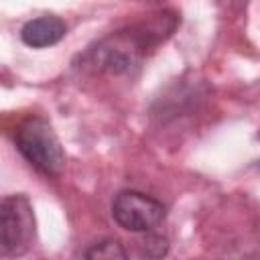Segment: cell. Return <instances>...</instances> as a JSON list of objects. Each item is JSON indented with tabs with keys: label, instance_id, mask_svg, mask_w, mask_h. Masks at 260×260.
Segmentation results:
<instances>
[{
	"label": "cell",
	"instance_id": "cell-1",
	"mask_svg": "<svg viewBox=\"0 0 260 260\" xmlns=\"http://www.w3.org/2000/svg\"><path fill=\"white\" fill-rule=\"evenodd\" d=\"M14 142L18 152L26 158V162L35 167L39 173L47 177L61 175L65 167V152L47 120L43 118L24 120L14 134Z\"/></svg>",
	"mask_w": 260,
	"mask_h": 260
},
{
	"label": "cell",
	"instance_id": "cell-2",
	"mask_svg": "<svg viewBox=\"0 0 260 260\" xmlns=\"http://www.w3.org/2000/svg\"><path fill=\"white\" fill-rule=\"evenodd\" d=\"M35 240V211L24 195L0 199V256H20Z\"/></svg>",
	"mask_w": 260,
	"mask_h": 260
},
{
	"label": "cell",
	"instance_id": "cell-3",
	"mask_svg": "<svg viewBox=\"0 0 260 260\" xmlns=\"http://www.w3.org/2000/svg\"><path fill=\"white\" fill-rule=\"evenodd\" d=\"M150 35L152 32L148 30L146 35H136V32L112 35L106 41H102L95 49H91L85 57L89 59V65H93L100 71L126 73L140 63L142 53L148 47Z\"/></svg>",
	"mask_w": 260,
	"mask_h": 260
},
{
	"label": "cell",
	"instance_id": "cell-4",
	"mask_svg": "<svg viewBox=\"0 0 260 260\" xmlns=\"http://www.w3.org/2000/svg\"><path fill=\"white\" fill-rule=\"evenodd\" d=\"M165 205L140 191H122L112 203L114 221L134 234H144L154 230L165 219Z\"/></svg>",
	"mask_w": 260,
	"mask_h": 260
},
{
	"label": "cell",
	"instance_id": "cell-5",
	"mask_svg": "<svg viewBox=\"0 0 260 260\" xmlns=\"http://www.w3.org/2000/svg\"><path fill=\"white\" fill-rule=\"evenodd\" d=\"M65 35H67V24L53 14L32 18L20 28L22 43L32 49H45V47L57 45Z\"/></svg>",
	"mask_w": 260,
	"mask_h": 260
},
{
	"label": "cell",
	"instance_id": "cell-6",
	"mask_svg": "<svg viewBox=\"0 0 260 260\" xmlns=\"http://www.w3.org/2000/svg\"><path fill=\"white\" fill-rule=\"evenodd\" d=\"M85 258H126V250L122 248V244L118 240H102L98 244H93L87 252Z\"/></svg>",
	"mask_w": 260,
	"mask_h": 260
},
{
	"label": "cell",
	"instance_id": "cell-7",
	"mask_svg": "<svg viewBox=\"0 0 260 260\" xmlns=\"http://www.w3.org/2000/svg\"><path fill=\"white\" fill-rule=\"evenodd\" d=\"M140 256H165L167 254V240L158 236L146 238L144 244H140Z\"/></svg>",
	"mask_w": 260,
	"mask_h": 260
}]
</instances>
